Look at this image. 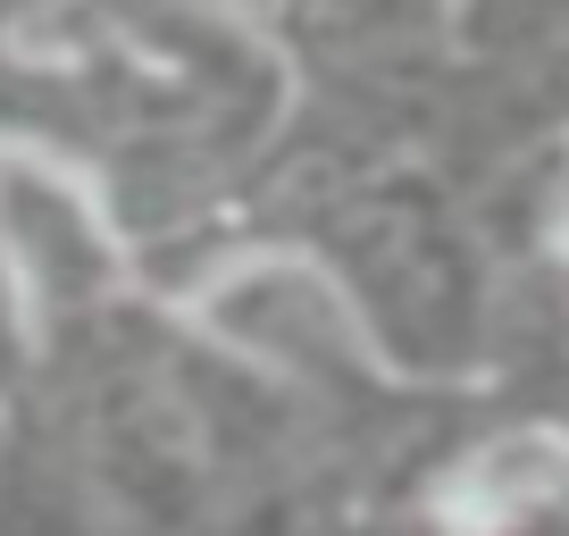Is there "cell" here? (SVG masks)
<instances>
[{
	"label": "cell",
	"mask_w": 569,
	"mask_h": 536,
	"mask_svg": "<svg viewBox=\"0 0 569 536\" xmlns=\"http://www.w3.org/2000/svg\"><path fill=\"white\" fill-rule=\"evenodd\" d=\"M561 486H569V436L528 428V436L486 445L478 461L436 495V512H445V528H461V536H495V528H511L519 512L552 503Z\"/></svg>",
	"instance_id": "1"
},
{
	"label": "cell",
	"mask_w": 569,
	"mask_h": 536,
	"mask_svg": "<svg viewBox=\"0 0 569 536\" xmlns=\"http://www.w3.org/2000/svg\"><path fill=\"white\" fill-rule=\"evenodd\" d=\"M561 251H569V218H561Z\"/></svg>",
	"instance_id": "2"
}]
</instances>
